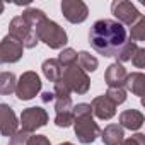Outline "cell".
I'll list each match as a JSON object with an SVG mask.
<instances>
[{"label": "cell", "instance_id": "obj_4", "mask_svg": "<svg viewBox=\"0 0 145 145\" xmlns=\"http://www.w3.org/2000/svg\"><path fill=\"white\" fill-rule=\"evenodd\" d=\"M41 87H43V82H41L39 75L33 70H27L17 79L16 96L19 101H31L41 92Z\"/></svg>", "mask_w": 145, "mask_h": 145}, {"label": "cell", "instance_id": "obj_17", "mask_svg": "<svg viewBox=\"0 0 145 145\" xmlns=\"http://www.w3.org/2000/svg\"><path fill=\"white\" fill-rule=\"evenodd\" d=\"M41 70H43V75H44L50 82H53V84H55V82L60 79V75H61V67H60V63H58L56 58H48V60H44L43 65H41Z\"/></svg>", "mask_w": 145, "mask_h": 145}, {"label": "cell", "instance_id": "obj_5", "mask_svg": "<svg viewBox=\"0 0 145 145\" xmlns=\"http://www.w3.org/2000/svg\"><path fill=\"white\" fill-rule=\"evenodd\" d=\"M72 126H74L77 140L82 145H91V143L96 142L97 137H101V128L96 123L92 114H89V116H77L74 120V125Z\"/></svg>", "mask_w": 145, "mask_h": 145}, {"label": "cell", "instance_id": "obj_3", "mask_svg": "<svg viewBox=\"0 0 145 145\" xmlns=\"http://www.w3.org/2000/svg\"><path fill=\"white\" fill-rule=\"evenodd\" d=\"M60 80L67 86V89L70 92H75L77 96H84L91 89V79H89V75L86 74V72L77 63L72 65V67H67V68H61Z\"/></svg>", "mask_w": 145, "mask_h": 145}, {"label": "cell", "instance_id": "obj_20", "mask_svg": "<svg viewBox=\"0 0 145 145\" xmlns=\"http://www.w3.org/2000/svg\"><path fill=\"white\" fill-rule=\"evenodd\" d=\"M22 21L31 27V29H34L41 21H44L46 19V14L41 10V9H36V7H27L24 12H22Z\"/></svg>", "mask_w": 145, "mask_h": 145}, {"label": "cell", "instance_id": "obj_25", "mask_svg": "<svg viewBox=\"0 0 145 145\" xmlns=\"http://www.w3.org/2000/svg\"><path fill=\"white\" fill-rule=\"evenodd\" d=\"M74 113L72 111H65V113H56L55 114V125L58 128H68L74 125Z\"/></svg>", "mask_w": 145, "mask_h": 145}, {"label": "cell", "instance_id": "obj_9", "mask_svg": "<svg viewBox=\"0 0 145 145\" xmlns=\"http://www.w3.org/2000/svg\"><path fill=\"white\" fill-rule=\"evenodd\" d=\"M60 9L70 24H82L89 17V7L82 0H61Z\"/></svg>", "mask_w": 145, "mask_h": 145}, {"label": "cell", "instance_id": "obj_24", "mask_svg": "<svg viewBox=\"0 0 145 145\" xmlns=\"http://www.w3.org/2000/svg\"><path fill=\"white\" fill-rule=\"evenodd\" d=\"M114 106H120L126 101V91L123 87H118V89H108V92L104 94Z\"/></svg>", "mask_w": 145, "mask_h": 145}, {"label": "cell", "instance_id": "obj_26", "mask_svg": "<svg viewBox=\"0 0 145 145\" xmlns=\"http://www.w3.org/2000/svg\"><path fill=\"white\" fill-rule=\"evenodd\" d=\"M74 109L72 97H55V113H65Z\"/></svg>", "mask_w": 145, "mask_h": 145}, {"label": "cell", "instance_id": "obj_13", "mask_svg": "<svg viewBox=\"0 0 145 145\" xmlns=\"http://www.w3.org/2000/svg\"><path fill=\"white\" fill-rule=\"evenodd\" d=\"M116 108H118V106H114V104L104 96V94L94 97L92 103H91L92 116H96V118L101 120V121H108V120H111V118L116 114Z\"/></svg>", "mask_w": 145, "mask_h": 145}, {"label": "cell", "instance_id": "obj_8", "mask_svg": "<svg viewBox=\"0 0 145 145\" xmlns=\"http://www.w3.org/2000/svg\"><path fill=\"white\" fill-rule=\"evenodd\" d=\"M111 12L114 16V21L120 22L123 27L125 26L131 27L142 17L140 10L131 2H128V0H114V2L111 4Z\"/></svg>", "mask_w": 145, "mask_h": 145}, {"label": "cell", "instance_id": "obj_31", "mask_svg": "<svg viewBox=\"0 0 145 145\" xmlns=\"http://www.w3.org/2000/svg\"><path fill=\"white\" fill-rule=\"evenodd\" d=\"M41 99H43V103H51V101H55V96H53V92H43L41 94Z\"/></svg>", "mask_w": 145, "mask_h": 145}, {"label": "cell", "instance_id": "obj_29", "mask_svg": "<svg viewBox=\"0 0 145 145\" xmlns=\"http://www.w3.org/2000/svg\"><path fill=\"white\" fill-rule=\"evenodd\" d=\"M26 145H51V142L46 135H38L36 133V135H29Z\"/></svg>", "mask_w": 145, "mask_h": 145}, {"label": "cell", "instance_id": "obj_28", "mask_svg": "<svg viewBox=\"0 0 145 145\" xmlns=\"http://www.w3.org/2000/svg\"><path fill=\"white\" fill-rule=\"evenodd\" d=\"M130 61L133 63L135 68H143L145 67V48H138L137 53L133 55V58Z\"/></svg>", "mask_w": 145, "mask_h": 145}, {"label": "cell", "instance_id": "obj_32", "mask_svg": "<svg viewBox=\"0 0 145 145\" xmlns=\"http://www.w3.org/2000/svg\"><path fill=\"white\" fill-rule=\"evenodd\" d=\"M4 9H5V5H4V2H0V16L4 14Z\"/></svg>", "mask_w": 145, "mask_h": 145}, {"label": "cell", "instance_id": "obj_27", "mask_svg": "<svg viewBox=\"0 0 145 145\" xmlns=\"http://www.w3.org/2000/svg\"><path fill=\"white\" fill-rule=\"evenodd\" d=\"M27 138H29V133H26L24 130H17L10 140H9V145H26L27 143Z\"/></svg>", "mask_w": 145, "mask_h": 145}, {"label": "cell", "instance_id": "obj_12", "mask_svg": "<svg viewBox=\"0 0 145 145\" xmlns=\"http://www.w3.org/2000/svg\"><path fill=\"white\" fill-rule=\"evenodd\" d=\"M126 77H128L126 68L121 63H118V61L111 63L106 68V72H104V82H106L108 89H118V87H123L125 89Z\"/></svg>", "mask_w": 145, "mask_h": 145}, {"label": "cell", "instance_id": "obj_16", "mask_svg": "<svg viewBox=\"0 0 145 145\" xmlns=\"http://www.w3.org/2000/svg\"><path fill=\"white\" fill-rule=\"evenodd\" d=\"M143 84H145V75L142 72H131L126 77L125 82V91H130L133 96L142 97L143 96Z\"/></svg>", "mask_w": 145, "mask_h": 145}, {"label": "cell", "instance_id": "obj_33", "mask_svg": "<svg viewBox=\"0 0 145 145\" xmlns=\"http://www.w3.org/2000/svg\"><path fill=\"white\" fill-rule=\"evenodd\" d=\"M58 145H75V143H72V142H61V143H58Z\"/></svg>", "mask_w": 145, "mask_h": 145}, {"label": "cell", "instance_id": "obj_14", "mask_svg": "<svg viewBox=\"0 0 145 145\" xmlns=\"http://www.w3.org/2000/svg\"><path fill=\"white\" fill-rule=\"evenodd\" d=\"M143 121H145L143 113L138 111V109H133V108H131V109H125V111L120 113V123H118V125H120L123 130L138 131V130L142 128Z\"/></svg>", "mask_w": 145, "mask_h": 145}, {"label": "cell", "instance_id": "obj_11", "mask_svg": "<svg viewBox=\"0 0 145 145\" xmlns=\"http://www.w3.org/2000/svg\"><path fill=\"white\" fill-rule=\"evenodd\" d=\"M19 128V120L9 104H0V133L2 137H12Z\"/></svg>", "mask_w": 145, "mask_h": 145}, {"label": "cell", "instance_id": "obj_7", "mask_svg": "<svg viewBox=\"0 0 145 145\" xmlns=\"http://www.w3.org/2000/svg\"><path fill=\"white\" fill-rule=\"evenodd\" d=\"M50 116L46 113V109L39 108V106H33V108H26L22 113H21V118H19V125L22 126L21 130H24L26 133H36V130L43 128L46 123H48Z\"/></svg>", "mask_w": 145, "mask_h": 145}, {"label": "cell", "instance_id": "obj_6", "mask_svg": "<svg viewBox=\"0 0 145 145\" xmlns=\"http://www.w3.org/2000/svg\"><path fill=\"white\" fill-rule=\"evenodd\" d=\"M9 36H10L12 39H16L19 44H22L24 50H26V48H27V50H33V48H36V44L39 43L38 38H36L34 29H31V27L22 21L21 16H16V17L10 21V24H9Z\"/></svg>", "mask_w": 145, "mask_h": 145}, {"label": "cell", "instance_id": "obj_1", "mask_svg": "<svg viewBox=\"0 0 145 145\" xmlns=\"http://www.w3.org/2000/svg\"><path fill=\"white\" fill-rule=\"evenodd\" d=\"M128 39L126 27L114 19H99L89 31V43L92 50L104 58H113Z\"/></svg>", "mask_w": 145, "mask_h": 145}, {"label": "cell", "instance_id": "obj_21", "mask_svg": "<svg viewBox=\"0 0 145 145\" xmlns=\"http://www.w3.org/2000/svg\"><path fill=\"white\" fill-rule=\"evenodd\" d=\"M138 48H140V46H138L137 43H133V41L126 39V41H125V44L120 48V51H118V53H116V56H114V58H116V61H118V63H121V65H123V63H126V61H130V60L133 58V55L137 53V50H138Z\"/></svg>", "mask_w": 145, "mask_h": 145}, {"label": "cell", "instance_id": "obj_15", "mask_svg": "<svg viewBox=\"0 0 145 145\" xmlns=\"http://www.w3.org/2000/svg\"><path fill=\"white\" fill-rule=\"evenodd\" d=\"M101 140L104 145H120L125 140V130L120 125H108L104 130H101Z\"/></svg>", "mask_w": 145, "mask_h": 145}, {"label": "cell", "instance_id": "obj_10", "mask_svg": "<svg viewBox=\"0 0 145 145\" xmlns=\"http://www.w3.org/2000/svg\"><path fill=\"white\" fill-rule=\"evenodd\" d=\"M24 55L22 44H19L16 39H12L9 34H5L0 41V65L2 63H17Z\"/></svg>", "mask_w": 145, "mask_h": 145}, {"label": "cell", "instance_id": "obj_23", "mask_svg": "<svg viewBox=\"0 0 145 145\" xmlns=\"http://www.w3.org/2000/svg\"><path fill=\"white\" fill-rule=\"evenodd\" d=\"M128 39L133 41V43H138V41L145 39V17L143 16L130 27V38Z\"/></svg>", "mask_w": 145, "mask_h": 145}, {"label": "cell", "instance_id": "obj_19", "mask_svg": "<svg viewBox=\"0 0 145 145\" xmlns=\"http://www.w3.org/2000/svg\"><path fill=\"white\" fill-rule=\"evenodd\" d=\"M77 65L86 72V74H89V72H96L97 67H99V61L94 55H91L89 51H79L77 53Z\"/></svg>", "mask_w": 145, "mask_h": 145}, {"label": "cell", "instance_id": "obj_22", "mask_svg": "<svg viewBox=\"0 0 145 145\" xmlns=\"http://www.w3.org/2000/svg\"><path fill=\"white\" fill-rule=\"evenodd\" d=\"M58 63L61 68H67V67H72L77 63V51L74 48H63L58 55Z\"/></svg>", "mask_w": 145, "mask_h": 145}, {"label": "cell", "instance_id": "obj_18", "mask_svg": "<svg viewBox=\"0 0 145 145\" xmlns=\"http://www.w3.org/2000/svg\"><path fill=\"white\" fill-rule=\"evenodd\" d=\"M16 84L17 77L14 72H2L0 74V94L2 96H10L16 92Z\"/></svg>", "mask_w": 145, "mask_h": 145}, {"label": "cell", "instance_id": "obj_2", "mask_svg": "<svg viewBox=\"0 0 145 145\" xmlns=\"http://www.w3.org/2000/svg\"><path fill=\"white\" fill-rule=\"evenodd\" d=\"M34 33H36V38L38 41L44 43L48 48L51 50H63L68 43V34L67 31L55 21L51 19H44L41 21L36 27H34Z\"/></svg>", "mask_w": 145, "mask_h": 145}, {"label": "cell", "instance_id": "obj_30", "mask_svg": "<svg viewBox=\"0 0 145 145\" xmlns=\"http://www.w3.org/2000/svg\"><path fill=\"white\" fill-rule=\"evenodd\" d=\"M120 145H145V135L143 133H135L130 138H125Z\"/></svg>", "mask_w": 145, "mask_h": 145}]
</instances>
